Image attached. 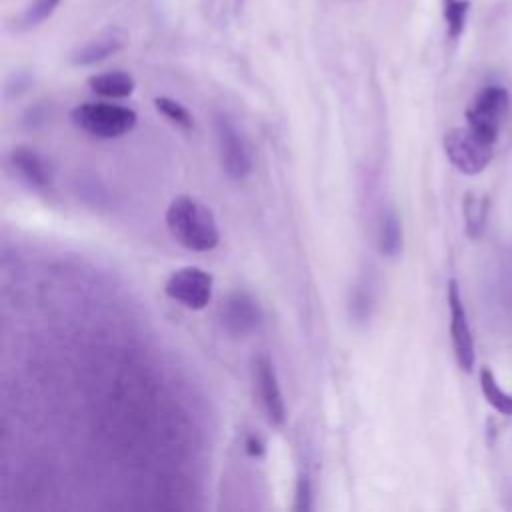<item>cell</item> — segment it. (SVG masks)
Masks as SVG:
<instances>
[{
  "mask_svg": "<svg viewBox=\"0 0 512 512\" xmlns=\"http://www.w3.org/2000/svg\"><path fill=\"white\" fill-rule=\"evenodd\" d=\"M442 146L450 164L466 176L480 174L490 164L494 150V144L482 140L468 126L448 130L442 138Z\"/></svg>",
  "mask_w": 512,
  "mask_h": 512,
  "instance_id": "obj_4",
  "label": "cell"
},
{
  "mask_svg": "<svg viewBox=\"0 0 512 512\" xmlns=\"http://www.w3.org/2000/svg\"><path fill=\"white\" fill-rule=\"evenodd\" d=\"M448 312H450V340H452L456 364L464 372H470L474 368V360H476L474 336H472V330L468 324L466 308H464L456 280L448 282Z\"/></svg>",
  "mask_w": 512,
  "mask_h": 512,
  "instance_id": "obj_8",
  "label": "cell"
},
{
  "mask_svg": "<svg viewBox=\"0 0 512 512\" xmlns=\"http://www.w3.org/2000/svg\"><path fill=\"white\" fill-rule=\"evenodd\" d=\"M60 2H62V0H32V2L26 6L24 14L20 16V24H22L24 28H34V26L42 24L46 18H50V16L54 14V10H56V6H58Z\"/></svg>",
  "mask_w": 512,
  "mask_h": 512,
  "instance_id": "obj_19",
  "label": "cell"
},
{
  "mask_svg": "<svg viewBox=\"0 0 512 512\" xmlns=\"http://www.w3.org/2000/svg\"><path fill=\"white\" fill-rule=\"evenodd\" d=\"M312 478H310V472L308 468H302L298 472V478H296V488H294V510L296 512H308L312 510Z\"/></svg>",
  "mask_w": 512,
  "mask_h": 512,
  "instance_id": "obj_20",
  "label": "cell"
},
{
  "mask_svg": "<svg viewBox=\"0 0 512 512\" xmlns=\"http://www.w3.org/2000/svg\"><path fill=\"white\" fill-rule=\"evenodd\" d=\"M8 164L12 172L32 190L48 192L52 188V168L44 154L30 146H16L8 154Z\"/></svg>",
  "mask_w": 512,
  "mask_h": 512,
  "instance_id": "obj_10",
  "label": "cell"
},
{
  "mask_svg": "<svg viewBox=\"0 0 512 512\" xmlns=\"http://www.w3.org/2000/svg\"><path fill=\"white\" fill-rule=\"evenodd\" d=\"M128 44V34L120 26H108L76 46L70 54V62L74 66H94L110 56L118 54Z\"/></svg>",
  "mask_w": 512,
  "mask_h": 512,
  "instance_id": "obj_11",
  "label": "cell"
},
{
  "mask_svg": "<svg viewBox=\"0 0 512 512\" xmlns=\"http://www.w3.org/2000/svg\"><path fill=\"white\" fill-rule=\"evenodd\" d=\"M372 308H374V290H372V284L364 278L350 292V302H348L350 318H354V322L358 324H366L372 316Z\"/></svg>",
  "mask_w": 512,
  "mask_h": 512,
  "instance_id": "obj_15",
  "label": "cell"
},
{
  "mask_svg": "<svg viewBox=\"0 0 512 512\" xmlns=\"http://www.w3.org/2000/svg\"><path fill=\"white\" fill-rule=\"evenodd\" d=\"M212 290L214 278L200 266H182L174 270L164 282L166 296L188 310L206 308L212 300Z\"/></svg>",
  "mask_w": 512,
  "mask_h": 512,
  "instance_id": "obj_6",
  "label": "cell"
},
{
  "mask_svg": "<svg viewBox=\"0 0 512 512\" xmlns=\"http://www.w3.org/2000/svg\"><path fill=\"white\" fill-rule=\"evenodd\" d=\"M480 390L484 400L500 414L512 416V394H508L496 380L490 368L480 370Z\"/></svg>",
  "mask_w": 512,
  "mask_h": 512,
  "instance_id": "obj_14",
  "label": "cell"
},
{
  "mask_svg": "<svg viewBox=\"0 0 512 512\" xmlns=\"http://www.w3.org/2000/svg\"><path fill=\"white\" fill-rule=\"evenodd\" d=\"M470 2L468 0H444V22L448 28V36L456 40L466 26Z\"/></svg>",
  "mask_w": 512,
  "mask_h": 512,
  "instance_id": "obj_18",
  "label": "cell"
},
{
  "mask_svg": "<svg viewBox=\"0 0 512 512\" xmlns=\"http://www.w3.org/2000/svg\"><path fill=\"white\" fill-rule=\"evenodd\" d=\"M216 148L222 170L232 180H244L252 172V152L238 124L224 112L214 114Z\"/></svg>",
  "mask_w": 512,
  "mask_h": 512,
  "instance_id": "obj_3",
  "label": "cell"
},
{
  "mask_svg": "<svg viewBox=\"0 0 512 512\" xmlns=\"http://www.w3.org/2000/svg\"><path fill=\"white\" fill-rule=\"evenodd\" d=\"M252 368H254V384L258 390V398L268 422L272 426H282L286 422V402H284V394H282L272 358L262 352L254 358Z\"/></svg>",
  "mask_w": 512,
  "mask_h": 512,
  "instance_id": "obj_9",
  "label": "cell"
},
{
  "mask_svg": "<svg viewBox=\"0 0 512 512\" xmlns=\"http://www.w3.org/2000/svg\"><path fill=\"white\" fill-rule=\"evenodd\" d=\"M506 110H508V90L500 84L484 86L476 94L470 108L466 110V124L482 140L494 144Z\"/></svg>",
  "mask_w": 512,
  "mask_h": 512,
  "instance_id": "obj_5",
  "label": "cell"
},
{
  "mask_svg": "<svg viewBox=\"0 0 512 512\" xmlns=\"http://www.w3.org/2000/svg\"><path fill=\"white\" fill-rule=\"evenodd\" d=\"M402 244H404V232H402L400 216L396 208L386 206L378 222V250L386 258H396L402 252Z\"/></svg>",
  "mask_w": 512,
  "mask_h": 512,
  "instance_id": "obj_13",
  "label": "cell"
},
{
  "mask_svg": "<svg viewBox=\"0 0 512 512\" xmlns=\"http://www.w3.org/2000/svg\"><path fill=\"white\" fill-rule=\"evenodd\" d=\"M222 330L232 338H246L254 334L264 320L260 302L248 290H232L218 310Z\"/></svg>",
  "mask_w": 512,
  "mask_h": 512,
  "instance_id": "obj_7",
  "label": "cell"
},
{
  "mask_svg": "<svg viewBox=\"0 0 512 512\" xmlns=\"http://www.w3.org/2000/svg\"><path fill=\"white\" fill-rule=\"evenodd\" d=\"M244 450H246L248 456L260 458L266 452V444H264V440L258 434H248L246 440H244Z\"/></svg>",
  "mask_w": 512,
  "mask_h": 512,
  "instance_id": "obj_21",
  "label": "cell"
},
{
  "mask_svg": "<svg viewBox=\"0 0 512 512\" xmlns=\"http://www.w3.org/2000/svg\"><path fill=\"white\" fill-rule=\"evenodd\" d=\"M72 124L92 138L114 140L134 130L138 114L122 104L114 102H82L70 112Z\"/></svg>",
  "mask_w": 512,
  "mask_h": 512,
  "instance_id": "obj_2",
  "label": "cell"
},
{
  "mask_svg": "<svg viewBox=\"0 0 512 512\" xmlns=\"http://www.w3.org/2000/svg\"><path fill=\"white\" fill-rule=\"evenodd\" d=\"M154 108L164 116L168 118L174 126L182 128V130H192L194 128V116L192 112L180 104L178 100L174 98H168V96H156L154 98Z\"/></svg>",
  "mask_w": 512,
  "mask_h": 512,
  "instance_id": "obj_16",
  "label": "cell"
},
{
  "mask_svg": "<svg viewBox=\"0 0 512 512\" xmlns=\"http://www.w3.org/2000/svg\"><path fill=\"white\" fill-rule=\"evenodd\" d=\"M486 198L484 196H476L472 192L466 194L464 198V220H466V230H468V236H478L484 228V222H486Z\"/></svg>",
  "mask_w": 512,
  "mask_h": 512,
  "instance_id": "obj_17",
  "label": "cell"
},
{
  "mask_svg": "<svg viewBox=\"0 0 512 512\" xmlns=\"http://www.w3.org/2000/svg\"><path fill=\"white\" fill-rule=\"evenodd\" d=\"M164 220L170 236L186 250L210 252L220 242L212 210L188 194H180L168 204Z\"/></svg>",
  "mask_w": 512,
  "mask_h": 512,
  "instance_id": "obj_1",
  "label": "cell"
},
{
  "mask_svg": "<svg viewBox=\"0 0 512 512\" xmlns=\"http://www.w3.org/2000/svg\"><path fill=\"white\" fill-rule=\"evenodd\" d=\"M88 86L96 96L118 100V98H128L134 92L136 82H134V76L124 70H110V72L90 76Z\"/></svg>",
  "mask_w": 512,
  "mask_h": 512,
  "instance_id": "obj_12",
  "label": "cell"
}]
</instances>
